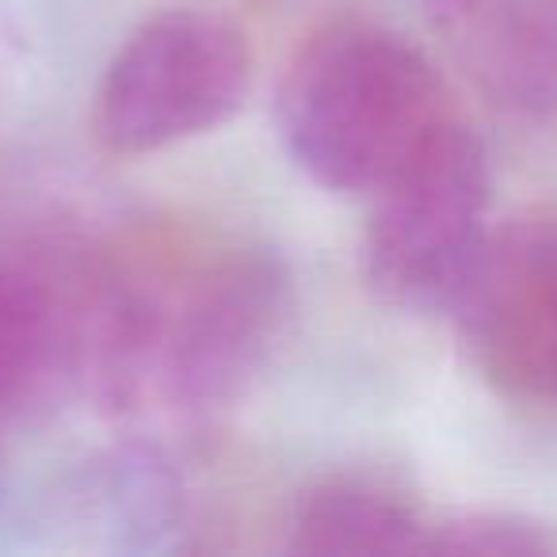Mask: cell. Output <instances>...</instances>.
Listing matches in <instances>:
<instances>
[{
	"label": "cell",
	"instance_id": "cell-5",
	"mask_svg": "<svg viewBox=\"0 0 557 557\" xmlns=\"http://www.w3.org/2000/svg\"><path fill=\"white\" fill-rule=\"evenodd\" d=\"M450 313L493 386L557 401V218L488 233Z\"/></svg>",
	"mask_w": 557,
	"mask_h": 557
},
{
	"label": "cell",
	"instance_id": "cell-8",
	"mask_svg": "<svg viewBox=\"0 0 557 557\" xmlns=\"http://www.w3.org/2000/svg\"><path fill=\"white\" fill-rule=\"evenodd\" d=\"M428 523L409 496L363 473H329L290 516L295 554H424Z\"/></svg>",
	"mask_w": 557,
	"mask_h": 557
},
{
	"label": "cell",
	"instance_id": "cell-2",
	"mask_svg": "<svg viewBox=\"0 0 557 557\" xmlns=\"http://www.w3.org/2000/svg\"><path fill=\"white\" fill-rule=\"evenodd\" d=\"M275 119L313 184L359 199H374L462 123L424 50L367 20L325 24L295 50Z\"/></svg>",
	"mask_w": 557,
	"mask_h": 557
},
{
	"label": "cell",
	"instance_id": "cell-6",
	"mask_svg": "<svg viewBox=\"0 0 557 557\" xmlns=\"http://www.w3.org/2000/svg\"><path fill=\"white\" fill-rule=\"evenodd\" d=\"M435 24L496 100L557 103V0H435Z\"/></svg>",
	"mask_w": 557,
	"mask_h": 557
},
{
	"label": "cell",
	"instance_id": "cell-9",
	"mask_svg": "<svg viewBox=\"0 0 557 557\" xmlns=\"http://www.w3.org/2000/svg\"><path fill=\"white\" fill-rule=\"evenodd\" d=\"M96 504L119 546L157 549L184 523V500L169 462L153 447H123L96 473Z\"/></svg>",
	"mask_w": 557,
	"mask_h": 557
},
{
	"label": "cell",
	"instance_id": "cell-4",
	"mask_svg": "<svg viewBox=\"0 0 557 557\" xmlns=\"http://www.w3.org/2000/svg\"><path fill=\"white\" fill-rule=\"evenodd\" d=\"M488 187L485 146L470 126L455 123L371 199L363 233L367 287L397 310H450L488 237Z\"/></svg>",
	"mask_w": 557,
	"mask_h": 557
},
{
	"label": "cell",
	"instance_id": "cell-7",
	"mask_svg": "<svg viewBox=\"0 0 557 557\" xmlns=\"http://www.w3.org/2000/svg\"><path fill=\"white\" fill-rule=\"evenodd\" d=\"M73 374V310L47 268L0 263V440Z\"/></svg>",
	"mask_w": 557,
	"mask_h": 557
},
{
	"label": "cell",
	"instance_id": "cell-10",
	"mask_svg": "<svg viewBox=\"0 0 557 557\" xmlns=\"http://www.w3.org/2000/svg\"><path fill=\"white\" fill-rule=\"evenodd\" d=\"M549 542L531 523L508 516H458L432 523L424 554H478V557H523L546 554Z\"/></svg>",
	"mask_w": 557,
	"mask_h": 557
},
{
	"label": "cell",
	"instance_id": "cell-1",
	"mask_svg": "<svg viewBox=\"0 0 557 557\" xmlns=\"http://www.w3.org/2000/svg\"><path fill=\"white\" fill-rule=\"evenodd\" d=\"M290 302V275L268 248L111 252L70 295L73 374L115 417H214L260 379Z\"/></svg>",
	"mask_w": 557,
	"mask_h": 557
},
{
	"label": "cell",
	"instance_id": "cell-3",
	"mask_svg": "<svg viewBox=\"0 0 557 557\" xmlns=\"http://www.w3.org/2000/svg\"><path fill=\"white\" fill-rule=\"evenodd\" d=\"M252 42L222 12L172 9L134 27L96 88L92 131L119 157L161 153L237 115Z\"/></svg>",
	"mask_w": 557,
	"mask_h": 557
}]
</instances>
